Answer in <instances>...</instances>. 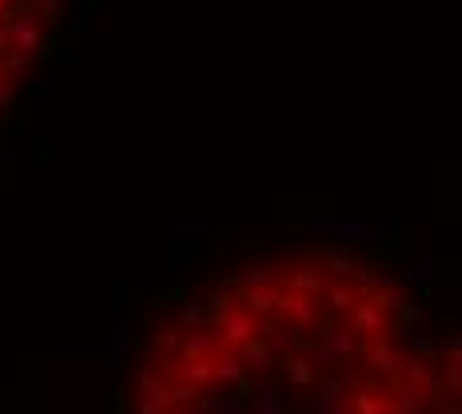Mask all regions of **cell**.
Wrapping results in <instances>:
<instances>
[{
  "instance_id": "e0dca14e",
  "label": "cell",
  "mask_w": 462,
  "mask_h": 414,
  "mask_svg": "<svg viewBox=\"0 0 462 414\" xmlns=\"http://www.w3.org/2000/svg\"><path fill=\"white\" fill-rule=\"evenodd\" d=\"M244 410V394H208L199 391L196 414H239Z\"/></svg>"
},
{
  "instance_id": "9c48e42d",
  "label": "cell",
  "mask_w": 462,
  "mask_h": 414,
  "mask_svg": "<svg viewBox=\"0 0 462 414\" xmlns=\"http://www.w3.org/2000/svg\"><path fill=\"white\" fill-rule=\"evenodd\" d=\"M5 32H8V41L16 44V52H24V56H32V52H41L44 48L41 24H36L32 16H13V21L5 24Z\"/></svg>"
},
{
  "instance_id": "2e32d148",
  "label": "cell",
  "mask_w": 462,
  "mask_h": 414,
  "mask_svg": "<svg viewBox=\"0 0 462 414\" xmlns=\"http://www.w3.org/2000/svg\"><path fill=\"white\" fill-rule=\"evenodd\" d=\"M323 299H327V307H331L335 315H351V307H355V299H359V291H355L351 283H343V279H327Z\"/></svg>"
},
{
  "instance_id": "ffe728a7",
  "label": "cell",
  "mask_w": 462,
  "mask_h": 414,
  "mask_svg": "<svg viewBox=\"0 0 462 414\" xmlns=\"http://www.w3.org/2000/svg\"><path fill=\"white\" fill-rule=\"evenodd\" d=\"M275 283H279V275L267 271V267H259V263H247L244 271H239V279H236L239 291H244V287H275Z\"/></svg>"
},
{
  "instance_id": "6da1fadb",
  "label": "cell",
  "mask_w": 462,
  "mask_h": 414,
  "mask_svg": "<svg viewBox=\"0 0 462 414\" xmlns=\"http://www.w3.org/2000/svg\"><path fill=\"white\" fill-rule=\"evenodd\" d=\"M208 327H211V335H216V343H224V346H244V343H252L263 335V323H259L239 299L231 307H224V311H211Z\"/></svg>"
},
{
  "instance_id": "7a4b0ae2",
  "label": "cell",
  "mask_w": 462,
  "mask_h": 414,
  "mask_svg": "<svg viewBox=\"0 0 462 414\" xmlns=\"http://www.w3.org/2000/svg\"><path fill=\"white\" fill-rule=\"evenodd\" d=\"M351 331L359 335V339H394L391 335V311L383 307L374 295H359L351 307Z\"/></svg>"
},
{
  "instance_id": "30bf717a",
  "label": "cell",
  "mask_w": 462,
  "mask_h": 414,
  "mask_svg": "<svg viewBox=\"0 0 462 414\" xmlns=\"http://www.w3.org/2000/svg\"><path fill=\"white\" fill-rule=\"evenodd\" d=\"M239 354H244V367H247V374H255V379H263V374H272L275 371V351L267 346L263 339H252V343H244L239 346Z\"/></svg>"
},
{
  "instance_id": "5bb4252c",
  "label": "cell",
  "mask_w": 462,
  "mask_h": 414,
  "mask_svg": "<svg viewBox=\"0 0 462 414\" xmlns=\"http://www.w3.org/2000/svg\"><path fill=\"white\" fill-rule=\"evenodd\" d=\"M136 399H156V402L168 407V379H163V371H156V363L140 367V374H136Z\"/></svg>"
},
{
  "instance_id": "484cf974",
  "label": "cell",
  "mask_w": 462,
  "mask_h": 414,
  "mask_svg": "<svg viewBox=\"0 0 462 414\" xmlns=\"http://www.w3.org/2000/svg\"><path fill=\"white\" fill-rule=\"evenodd\" d=\"M112 354H116V359L124 354V331H116V335H112Z\"/></svg>"
},
{
  "instance_id": "7c38bea8",
  "label": "cell",
  "mask_w": 462,
  "mask_h": 414,
  "mask_svg": "<svg viewBox=\"0 0 462 414\" xmlns=\"http://www.w3.org/2000/svg\"><path fill=\"white\" fill-rule=\"evenodd\" d=\"M430 374H435V363L422 359V354L399 359V367H394V379H399V387H427Z\"/></svg>"
},
{
  "instance_id": "8992f818",
  "label": "cell",
  "mask_w": 462,
  "mask_h": 414,
  "mask_svg": "<svg viewBox=\"0 0 462 414\" xmlns=\"http://www.w3.org/2000/svg\"><path fill=\"white\" fill-rule=\"evenodd\" d=\"M279 374H263V382L255 387V399H244L247 407H252V414H287L291 410V402L279 399Z\"/></svg>"
},
{
  "instance_id": "9a60e30c",
  "label": "cell",
  "mask_w": 462,
  "mask_h": 414,
  "mask_svg": "<svg viewBox=\"0 0 462 414\" xmlns=\"http://www.w3.org/2000/svg\"><path fill=\"white\" fill-rule=\"evenodd\" d=\"M346 407H351V414H391V394H379L371 387H355Z\"/></svg>"
},
{
  "instance_id": "d6986e66",
  "label": "cell",
  "mask_w": 462,
  "mask_h": 414,
  "mask_svg": "<svg viewBox=\"0 0 462 414\" xmlns=\"http://www.w3.org/2000/svg\"><path fill=\"white\" fill-rule=\"evenodd\" d=\"M319 267H323V271H331L335 279H355V275L363 271V267L355 263L351 255H343V252H323L319 255Z\"/></svg>"
},
{
  "instance_id": "83f0119b",
  "label": "cell",
  "mask_w": 462,
  "mask_h": 414,
  "mask_svg": "<svg viewBox=\"0 0 462 414\" xmlns=\"http://www.w3.org/2000/svg\"><path fill=\"white\" fill-rule=\"evenodd\" d=\"M163 414H168V410H163Z\"/></svg>"
},
{
  "instance_id": "ba28073f",
  "label": "cell",
  "mask_w": 462,
  "mask_h": 414,
  "mask_svg": "<svg viewBox=\"0 0 462 414\" xmlns=\"http://www.w3.org/2000/svg\"><path fill=\"white\" fill-rule=\"evenodd\" d=\"M323 287H327V271L319 263H300V267L287 271V291H295V295H311V299H319Z\"/></svg>"
},
{
  "instance_id": "603a6c76",
  "label": "cell",
  "mask_w": 462,
  "mask_h": 414,
  "mask_svg": "<svg viewBox=\"0 0 462 414\" xmlns=\"http://www.w3.org/2000/svg\"><path fill=\"white\" fill-rule=\"evenodd\" d=\"M32 8L44 16L48 24H56V21H60V0H32Z\"/></svg>"
},
{
  "instance_id": "cb8c5ba5",
  "label": "cell",
  "mask_w": 462,
  "mask_h": 414,
  "mask_svg": "<svg viewBox=\"0 0 462 414\" xmlns=\"http://www.w3.org/2000/svg\"><path fill=\"white\" fill-rule=\"evenodd\" d=\"M140 407H136V414H163L168 407H163V402H156V399H136Z\"/></svg>"
},
{
  "instance_id": "44dd1931",
  "label": "cell",
  "mask_w": 462,
  "mask_h": 414,
  "mask_svg": "<svg viewBox=\"0 0 462 414\" xmlns=\"http://www.w3.org/2000/svg\"><path fill=\"white\" fill-rule=\"evenodd\" d=\"M180 343H184V331H176V327H163V331L152 335V351H180Z\"/></svg>"
},
{
  "instance_id": "8fae6325",
  "label": "cell",
  "mask_w": 462,
  "mask_h": 414,
  "mask_svg": "<svg viewBox=\"0 0 462 414\" xmlns=\"http://www.w3.org/2000/svg\"><path fill=\"white\" fill-rule=\"evenodd\" d=\"M259 339L272 346L275 359H283V354H295V351H303V346H307L303 335L295 331L291 323H287V327H263V335H259Z\"/></svg>"
},
{
  "instance_id": "7402d4cb",
  "label": "cell",
  "mask_w": 462,
  "mask_h": 414,
  "mask_svg": "<svg viewBox=\"0 0 462 414\" xmlns=\"http://www.w3.org/2000/svg\"><path fill=\"white\" fill-rule=\"evenodd\" d=\"M180 323H184V327H188V331H204V327H208L204 303H199V299H191V303L184 307V311H180Z\"/></svg>"
},
{
  "instance_id": "5b68a950",
  "label": "cell",
  "mask_w": 462,
  "mask_h": 414,
  "mask_svg": "<svg viewBox=\"0 0 462 414\" xmlns=\"http://www.w3.org/2000/svg\"><path fill=\"white\" fill-rule=\"evenodd\" d=\"M323 327V343L319 346H327V354H331L339 367H346V363L355 359V351H359V343H355V331L351 327H343V323H319Z\"/></svg>"
},
{
  "instance_id": "ac0fdd59",
  "label": "cell",
  "mask_w": 462,
  "mask_h": 414,
  "mask_svg": "<svg viewBox=\"0 0 462 414\" xmlns=\"http://www.w3.org/2000/svg\"><path fill=\"white\" fill-rule=\"evenodd\" d=\"M367 359H371V367H374V371L394 374V367H399L402 354L394 351V343H391V339H371V343H367Z\"/></svg>"
},
{
  "instance_id": "4fadbf2b",
  "label": "cell",
  "mask_w": 462,
  "mask_h": 414,
  "mask_svg": "<svg viewBox=\"0 0 462 414\" xmlns=\"http://www.w3.org/2000/svg\"><path fill=\"white\" fill-rule=\"evenodd\" d=\"M275 295H279V283L275 287H244V299L239 303H244L259 323H267V319H275Z\"/></svg>"
},
{
  "instance_id": "3957f363",
  "label": "cell",
  "mask_w": 462,
  "mask_h": 414,
  "mask_svg": "<svg viewBox=\"0 0 462 414\" xmlns=\"http://www.w3.org/2000/svg\"><path fill=\"white\" fill-rule=\"evenodd\" d=\"M275 315H279V319L291 323L295 331H315V327L323 323V307H319V299H311V295H295V291H287L283 283H279V295H275Z\"/></svg>"
},
{
  "instance_id": "52a82bcc",
  "label": "cell",
  "mask_w": 462,
  "mask_h": 414,
  "mask_svg": "<svg viewBox=\"0 0 462 414\" xmlns=\"http://www.w3.org/2000/svg\"><path fill=\"white\" fill-rule=\"evenodd\" d=\"M275 367H283V379H287V387H300V391H311L315 382H319V367H315L307 354H283V359L275 363Z\"/></svg>"
},
{
  "instance_id": "277c9868",
  "label": "cell",
  "mask_w": 462,
  "mask_h": 414,
  "mask_svg": "<svg viewBox=\"0 0 462 414\" xmlns=\"http://www.w3.org/2000/svg\"><path fill=\"white\" fill-rule=\"evenodd\" d=\"M211 379H216L219 387H239V394H247V367H244L239 346L216 343V351H211Z\"/></svg>"
},
{
  "instance_id": "4316f807",
  "label": "cell",
  "mask_w": 462,
  "mask_h": 414,
  "mask_svg": "<svg viewBox=\"0 0 462 414\" xmlns=\"http://www.w3.org/2000/svg\"><path fill=\"white\" fill-rule=\"evenodd\" d=\"M407 283H427V271H407Z\"/></svg>"
},
{
  "instance_id": "d4e9b609",
  "label": "cell",
  "mask_w": 462,
  "mask_h": 414,
  "mask_svg": "<svg viewBox=\"0 0 462 414\" xmlns=\"http://www.w3.org/2000/svg\"><path fill=\"white\" fill-rule=\"evenodd\" d=\"M430 414H462L458 410V399H442V402H435V410Z\"/></svg>"
}]
</instances>
